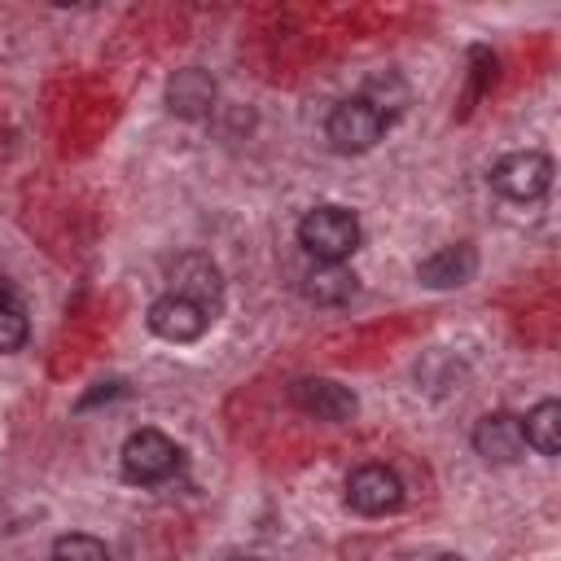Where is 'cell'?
<instances>
[{
	"label": "cell",
	"mask_w": 561,
	"mask_h": 561,
	"mask_svg": "<svg viewBox=\"0 0 561 561\" xmlns=\"http://www.w3.org/2000/svg\"><path fill=\"white\" fill-rule=\"evenodd\" d=\"M359 219L346 206H316L298 219V245L316 263H342L359 250Z\"/></svg>",
	"instance_id": "6da1fadb"
},
{
	"label": "cell",
	"mask_w": 561,
	"mask_h": 561,
	"mask_svg": "<svg viewBox=\"0 0 561 561\" xmlns=\"http://www.w3.org/2000/svg\"><path fill=\"white\" fill-rule=\"evenodd\" d=\"M324 136L337 153H368L381 136H386V118L364 101V96H346L329 110L324 118Z\"/></svg>",
	"instance_id": "7a4b0ae2"
},
{
	"label": "cell",
	"mask_w": 561,
	"mask_h": 561,
	"mask_svg": "<svg viewBox=\"0 0 561 561\" xmlns=\"http://www.w3.org/2000/svg\"><path fill=\"white\" fill-rule=\"evenodd\" d=\"M491 184L513 197V202H535L552 188V158L539 153V149H517V153H504L495 167H491Z\"/></svg>",
	"instance_id": "3957f363"
},
{
	"label": "cell",
	"mask_w": 561,
	"mask_h": 561,
	"mask_svg": "<svg viewBox=\"0 0 561 561\" xmlns=\"http://www.w3.org/2000/svg\"><path fill=\"white\" fill-rule=\"evenodd\" d=\"M180 465V447L162 430H136L123 443V478L127 482H162Z\"/></svg>",
	"instance_id": "277c9868"
},
{
	"label": "cell",
	"mask_w": 561,
	"mask_h": 561,
	"mask_svg": "<svg viewBox=\"0 0 561 561\" xmlns=\"http://www.w3.org/2000/svg\"><path fill=\"white\" fill-rule=\"evenodd\" d=\"M346 504L364 517H386L403 504V482L386 465H359L346 478Z\"/></svg>",
	"instance_id": "5b68a950"
},
{
	"label": "cell",
	"mask_w": 561,
	"mask_h": 561,
	"mask_svg": "<svg viewBox=\"0 0 561 561\" xmlns=\"http://www.w3.org/2000/svg\"><path fill=\"white\" fill-rule=\"evenodd\" d=\"M145 320H149V333H158L162 342L184 346V342H197V337L206 333L210 311H202L197 302H188V298H180V294H167V298H158V302L149 307Z\"/></svg>",
	"instance_id": "8992f818"
},
{
	"label": "cell",
	"mask_w": 561,
	"mask_h": 561,
	"mask_svg": "<svg viewBox=\"0 0 561 561\" xmlns=\"http://www.w3.org/2000/svg\"><path fill=\"white\" fill-rule=\"evenodd\" d=\"M171 294L197 302L202 311H215L219 298H224V280H219V267L206 259V254H180L175 267H171Z\"/></svg>",
	"instance_id": "52a82bcc"
},
{
	"label": "cell",
	"mask_w": 561,
	"mask_h": 561,
	"mask_svg": "<svg viewBox=\"0 0 561 561\" xmlns=\"http://www.w3.org/2000/svg\"><path fill=\"white\" fill-rule=\"evenodd\" d=\"M289 399H294V408H302L316 421H351L355 408H359L355 394L346 386L329 381V377H302V381H294Z\"/></svg>",
	"instance_id": "ba28073f"
},
{
	"label": "cell",
	"mask_w": 561,
	"mask_h": 561,
	"mask_svg": "<svg viewBox=\"0 0 561 561\" xmlns=\"http://www.w3.org/2000/svg\"><path fill=\"white\" fill-rule=\"evenodd\" d=\"M473 447H478V456L491 460V465H513V460H522V451H526L522 421L508 416V412L482 416V421L473 425Z\"/></svg>",
	"instance_id": "9c48e42d"
},
{
	"label": "cell",
	"mask_w": 561,
	"mask_h": 561,
	"mask_svg": "<svg viewBox=\"0 0 561 561\" xmlns=\"http://www.w3.org/2000/svg\"><path fill=\"white\" fill-rule=\"evenodd\" d=\"M473 272H478V250L460 241V245H443L438 254L421 259L416 280L430 285V289H456V285L473 280Z\"/></svg>",
	"instance_id": "30bf717a"
},
{
	"label": "cell",
	"mask_w": 561,
	"mask_h": 561,
	"mask_svg": "<svg viewBox=\"0 0 561 561\" xmlns=\"http://www.w3.org/2000/svg\"><path fill=\"white\" fill-rule=\"evenodd\" d=\"M167 105L180 118H206L210 105H215V79L206 70H197V66L175 70V79L167 83Z\"/></svg>",
	"instance_id": "8fae6325"
},
{
	"label": "cell",
	"mask_w": 561,
	"mask_h": 561,
	"mask_svg": "<svg viewBox=\"0 0 561 561\" xmlns=\"http://www.w3.org/2000/svg\"><path fill=\"white\" fill-rule=\"evenodd\" d=\"M302 294L316 302V307H337L355 294V276L342 267V263H316L307 276H302Z\"/></svg>",
	"instance_id": "7c38bea8"
},
{
	"label": "cell",
	"mask_w": 561,
	"mask_h": 561,
	"mask_svg": "<svg viewBox=\"0 0 561 561\" xmlns=\"http://www.w3.org/2000/svg\"><path fill=\"white\" fill-rule=\"evenodd\" d=\"M522 438L526 447H535L539 456H557L561 451V403L557 399H543L526 412L522 421Z\"/></svg>",
	"instance_id": "4fadbf2b"
},
{
	"label": "cell",
	"mask_w": 561,
	"mask_h": 561,
	"mask_svg": "<svg viewBox=\"0 0 561 561\" xmlns=\"http://www.w3.org/2000/svg\"><path fill=\"white\" fill-rule=\"evenodd\" d=\"M53 561H110V548L96 535H57L53 539Z\"/></svg>",
	"instance_id": "5bb4252c"
},
{
	"label": "cell",
	"mask_w": 561,
	"mask_h": 561,
	"mask_svg": "<svg viewBox=\"0 0 561 561\" xmlns=\"http://www.w3.org/2000/svg\"><path fill=\"white\" fill-rule=\"evenodd\" d=\"M22 342H26V316L18 302H9V307H0V355L18 351Z\"/></svg>",
	"instance_id": "9a60e30c"
},
{
	"label": "cell",
	"mask_w": 561,
	"mask_h": 561,
	"mask_svg": "<svg viewBox=\"0 0 561 561\" xmlns=\"http://www.w3.org/2000/svg\"><path fill=\"white\" fill-rule=\"evenodd\" d=\"M9 302H18V298H13V285L0 276V307H9Z\"/></svg>",
	"instance_id": "2e32d148"
},
{
	"label": "cell",
	"mask_w": 561,
	"mask_h": 561,
	"mask_svg": "<svg viewBox=\"0 0 561 561\" xmlns=\"http://www.w3.org/2000/svg\"><path fill=\"white\" fill-rule=\"evenodd\" d=\"M425 561H465V557H456V552H434V557H425Z\"/></svg>",
	"instance_id": "e0dca14e"
},
{
	"label": "cell",
	"mask_w": 561,
	"mask_h": 561,
	"mask_svg": "<svg viewBox=\"0 0 561 561\" xmlns=\"http://www.w3.org/2000/svg\"><path fill=\"white\" fill-rule=\"evenodd\" d=\"M232 561H259V557H232Z\"/></svg>",
	"instance_id": "ac0fdd59"
}]
</instances>
